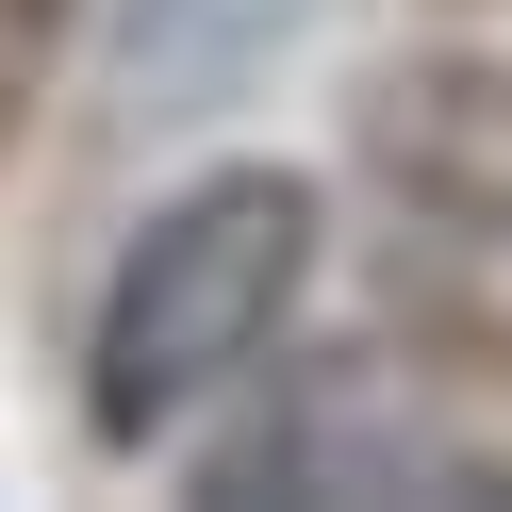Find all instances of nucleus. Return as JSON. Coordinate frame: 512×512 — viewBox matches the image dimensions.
Masks as SVG:
<instances>
[{"instance_id": "obj_1", "label": "nucleus", "mask_w": 512, "mask_h": 512, "mask_svg": "<svg viewBox=\"0 0 512 512\" xmlns=\"http://www.w3.org/2000/svg\"><path fill=\"white\" fill-rule=\"evenodd\" d=\"M298 281H314V182L215 166L199 199H166V215L133 232V265H116V298H100V380H83L100 430H116V446L182 430L215 380H248V364L281 347Z\"/></svg>"}, {"instance_id": "obj_2", "label": "nucleus", "mask_w": 512, "mask_h": 512, "mask_svg": "<svg viewBox=\"0 0 512 512\" xmlns=\"http://www.w3.org/2000/svg\"><path fill=\"white\" fill-rule=\"evenodd\" d=\"M215 496H496V446L430 430L380 364H314L265 430L215 446Z\"/></svg>"}, {"instance_id": "obj_3", "label": "nucleus", "mask_w": 512, "mask_h": 512, "mask_svg": "<svg viewBox=\"0 0 512 512\" xmlns=\"http://www.w3.org/2000/svg\"><path fill=\"white\" fill-rule=\"evenodd\" d=\"M364 182L430 248H496V265H512V67H479V50L397 67L364 100Z\"/></svg>"}, {"instance_id": "obj_4", "label": "nucleus", "mask_w": 512, "mask_h": 512, "mask_svg": "<svg viewBox=\"0 0 512 512\" xmlns=\"http://www.w3.org/2000/svg\"><path fill=\"white\" fill-rule=\"evenodd\" d=\"M298 34H314V0H133V17H116V116H133V133H199V116H232Z\"/></svg>"}, {"instance_id": "obj_5", "label": "nucleus", "mask_w": 512, "mask_h": 512, "mask_svg": "<svg viewBox=\"0 0 512 512\" xmlns=\"http://www.w3.org/2000/svg\"><path fill=\"white\" fill-rule=\"evenodd\" d=\"M83 0H0V149H17V116L50 100V50H67Z\"/></svg>"}]
</instances>
